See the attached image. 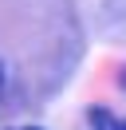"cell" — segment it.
<instances>
[{"label": "cell", "instance_id": "cell-5", "mask_svg": "<svg viewBox=\"0 0 126 130\" xmlns=\"http://www.w3.org/2000/svg\"><path fill=\"white\" fill-rule=\"evenodd\" d=\"M0 130H20V126H16V122H8V126H0Z\"/></svg>", "mask_w": 126, "mask_h": 130}, {"label": "cell", "instance_id": "cell-4", "mask_svg": "<svg viewBox=\"0 0 126 130\" xmlns=\"http://www.w3.org/2000/svg\"><path fill=\"white\" fill-rule=\"evenodd\" d=\"M118 87H122V95H126V63L118 67Z\"/></svg>", "mask_w": 126, "mask_h": 130}, {"label": "cell", "instance_id": "cell-1", "mask_svg": "<svg viewBox=\"0 0 126 130\" xmlns=\"http://www.w3.org/2000/svg\"><path fill=\"white\" fill-rule=\"evenodd\" d=\"M79 0H0V126L51 106L87 63Z\"/></svg>", "mask_w": 126, "mask_h": 130}, {"label": "cell", "instance_id": "cell-3", "mask_svg": "<svg viewBox=\"0 0 126 130\" xmlns=\"http://www.w3.org/2000/svg\"><path fill=\"white\" fill-rule=\"evenodd\" d=\"M87 122H91V130H126V118H118L106 106H87Z\"/></svg>", "mask_w": 126, "mask_h": 130}, {"label": "cell", "instance_id": "cell-2", "mask_svg": "<svg viewBox=\"0 0 126 130\" xmlns=\"http://www.w3.org/2000/svg\"><path fill=\"white\" fill-rule=\"evenodd\" d=\"M79 8L91 36L126 47V0H79Z\"/></svg>", "mask_w": 126, "mask_h": 130}, {"label": "cell", "instance_id": "cell-6", "mask_svg": "<svg viewBox=\"0 0 126 130\" xmlns=\"http://www.w3.org/2000/svg\"><path fill=\"white\" fill-rule=\"evenodd\" d=\"M20 130H43V126H20Z\"/></svg>", "mask_w": 126, "mask_h": 130}]
</instances>
